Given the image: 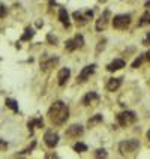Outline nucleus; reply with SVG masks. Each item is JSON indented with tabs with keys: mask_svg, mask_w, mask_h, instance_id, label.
I'll use <instances>...</instances> for the list:
<instances>
[{
	"mask_svg": "<svg viewBox=\"0 0 150 159\" xmlns=\"http://www.w3.org/2000/svg\"><path fill=\"white\" fill-rule=\"evenodd\" d=\"M48 117H50V120H51L53 125L60 126V125H63L68 120V117H69V108L65 105L62 101H57V102H54L53 105L50 107Z\"/></svg>",
	"mask_w": 150,
	"mask_h": 159,
	"instance_id": "1",
	"label": "nucleus"
},
{
	"mask_svg": "<svg viewBox=\"0 0 150 159\" xmlns=\"http://www.w3.org/2000/svg\"><path fill=\"white\" fill-rule=\"evenodd\" d=\"M129 24H131V15H128V14H120L113 18V26L117 30H125Z\"/></svg>",
	"mask_w": 150,
	"mask_h": 159,
	"instance_id": "2",
	"label": "nucleus"
},
{
	"mask_svg": "<svg viewBox=\"0 0 150 159\" xmlns=\"http://www.w3.org/2000/svg\"><path fill=\"white\" fill-rule=\"evenodd\" d=\"M140 147V143L138 140H126V141H122L119 144V150L122 155H126V153H132L137 149Z\"/></svg>",
	"mask_w": 150,
	"mask_h": 159,
	"instance_id": "3",
	"label": "nucleus"
},
{
	"mask_svg": "<svg viewBox=\"0 0 150 159\" xmlns=\"http://www.w3.org/2000/svg\"><path fill=\"white\" fill-rule=\"evenodd\" d=\"M135 120H137V116H135L134 111H123V113H120L117 116V122H119L120 126H129Z\"/></svg>",
	"mask_w": 150,
	"mask_h": 159,
	"instance_id": "4",
	"label": "nucleus"
},
{
	"mask_svg": "<svg viewBox=\"0 0 150 159\" xmlns=\"http://www.w3.org/2000/svg\"><path fill=\"white\" fill-rule=\"evenodd\" d=\"M44 141H45V144H47L50 149H53V147L57 146V143H59V134L54 132V131H48V132H45Z\"/></svg>",
	"mask_w": 150,
	"mask_h": 159,
	"instance_id": "5",
	"label": "nucleus"
},
{
	"mask_svg": "<svg viewBox=\"0 0 150 159\" xmlns=\"http://www.w3.org/2000/svg\"><path fill=\"white\" fill-rule=\"evenodd\" d=\"M110 11H105L101 17L96 20V24H95V29H96V32H102V30H105L107 24H108V20H110Z\"/></svg>",
	"mask_w": 150,
	"mask_h": 159,
	"instance_id": "6",
	"label": "nucleus"
},
{
	"mask_svg": "<svg viewBox=\"0 0 150 159\" xmlns=\"http://www.w3.org/2000/svg\"><path fill=\"white\" fill-rule=\"evenodd\" d=\"M98 102H99V95H98L96 92H90V93H87L86 96L83 98V104H84L86 107L96 105Z\"/></svg>",
	"mask_w": 150,
	"mask_h": 159,
	"instance_id": "7",
	"label": "nucleus"
},
{
	"mask_svg": "<svg viewBox=\"0 0 150 159\" xmlns=\"http://www.w3.org/2000/svg\"><path fill=\"white\" fill-rule=\"evenodd\" d=\"M95 68H96V65H89V66H86V68H83V71L80 72L78 75V81L80 83H83V81H86V80L95 72Z\"/></svg>",
	"mask_w": 150,
	"mask_h": 159,
	"instance_id": "8",
	"label": "nucleus"
},
{
	"mask_svg": "<svg viewBox=\"0 0 150 159\" xmlns=\"http://www.w3.org/2000/svg\"><path fill=\"white\" fill-rule=\"evenodd\" d=\"M81 134H83V126H80V125H72L66 131V135L72 137V138H78Z\"/></svg>",
	"mask_w": 150,
	"mask_h": 159,
	"instance_id": "9",
	"label": "nucleus"
},
{
	"mask_svg": "<svg viewBox=\"0 0 150 159\" xmlns=\"http://www.w3.org/2000/svg\"><path fill=\"white\" fill-rule=\"evenodd\" d=\"M69 77H71V71H69L68 68H63V69H60V71H59V75H57L59 84H60V86H65V84H66V81L69 80Z\"/></svg>",
	"mask_w": 150,
	"mask_h": 159,
	"instance_id": "10",
	"label": "nucleus"
},
{
	"mask_svg": "<svg viewBox=\"0 0 150 159\" xmlns=\"http://www.w3.org/2000/svg\"><path fill=\"white\" fill-rule=\"evenodd\" d=\"M125 65H126L125 60H122V59H116V60H113V62L107 66V69L110 72H114V71H119V69L125 68Z\"/></svg>",
	"mask_w": 150,
	"mask_h": 159,
	"instance_id": "11",
	"label": "nucleus"
},
{
	"mask_svg": "<svg viewBox=\"0 0 150 159\" xmlns=\"http://www.w3.org/2000/svg\"><path fill=\"white\" fill-rule=\"evenodd\" d=\"M122 80L123 78H110L108 83H107V90L110 92H116L117 89L122 86Z\"/></svg>",
	"mask_w": 150,
	"mask_h": 159,
	"instance_id": "12",
	"label": "nucleus"
},
{
	"mask_svg": "<svg viewBox=\"0 0 150 159\" xmlns=\"http://www.w3.org/2000/svg\"><path fill=\"white\" fill-rule=\"evenodd\" d=\"M59 20H60V23H62L66 29H69V27H71V21H69V15H68L66 9L62 8L60 11H59Z\"/></svg>",
	"mask_w": 150,
	"mask_h": 159,
	"instance_id": "13",
	"label": "nucleus"
},
{
	"mask_svg": "<svg viewBox=\"0 0 150 159\" xmlns=\"http://www.w3.org/2000/svg\"><path fill=\"white\" fill-rule=\"evenodd\" d=\"M72 42H74L75 50H77V48H83V45H84V38H83V35H77L74 39H72Z\"/></svg>",
	"mask_w": 150,
	"mask_h": 159,
	"instance_id": "14",
	"label": "nucleus"
},
{
	"mask_svg": "<svg viewBox=\"0 0 150 159\" xmlns=\"http://www.w3.org/2000/svg\"><path fill=\"white\" fill-rule=\"evenodd\" d=\"M149 24H150V12H144L141 20L138 21V26L143 27V26H149Z\"/></svg>",
	"mask_w": 150,
	"mask_h": 159,
	"instance_id": "15",
	"label": "nucleus"
},
{
	"mask_svg": "<svg viewBox=\"0 0 150 159\" xmlns=\"http://www.w3.org/2000/svg\"><path fill=\"white\" fill-rule=\"evenodd\" d=\"M33 126H38V128H42V126H44V120H42V119H35V120L29 122V129H30V132H32Z\"/></svg>",
	"mask_w": 150,
	"mask_h": 159,
	"instance_id": "16",
	"label": "nucleus"
},
{
	"mask_svg": "<svg viewBox=\"0 0 150 159\" xmlns=\"http://www.w3.org/2000/svg\"><path fill=\"white\" fill-rule=\"evenodd\" d=\"M35 35V32H33V29H30V27H27L26 30H24V35L21 36V41H29L30 38H33Z\"/></svg>",
	"mask_w": 150,
	"mask_h": 159,
	"instance_id": "17",
	"label": "nucleus"
},
{
	"mask_svg": "<svg viewBox=\"0 0 150 159\" xmlns=\"http://www.w3.org/2000/svg\"><path fill=\"white\" fill-rule=\"evenodd\" d=\"M74 150L78 152V153H84V152H87V146L84 143H75L74 144Z\"/></svg>",
	"mask_w": 150,
	"mask_h": 159,
	"instance_id": "18",
	"label": "nucleus"
},
{
	"mask_svg": "<svg viewBox=\"0 0 150 159\" xmlns=\"http://www.w3.org/2000/svg\"><path fill=\"white\" fill-rule=\"evenodd\" d=\"M99 122H102V116H101V114H96V116H93L92 119H89L87 125H89V126H95V125L99 123Z\"/></svg>",
	"mask_w": 150,
	"mask_h": 159,
	"instance_id": "19",
	"label": "nucleus"
},
{
	"mask_svg": "<svg viewBox=\"0 0 150 159\" xmlns=\"http://www.w3.org/2000/svg\"><path fill=\"white\" fill-rule=\"evenodd\" d=\"M6 107H9V108L14 110V111H18V104L14 101V99H11V98L6 99Z\"/></svg>",
	"mask_w": 150,
	"mask_h": 159,
	"instance_id": "20",
	"label": "nucleus"
},
{
	"mask_svg": "<svg viewBox=\"0 0 150 159\" xmlns=\"http://www.w3.org/2000/svg\"><path fill=\"white\" fill-rule=\"evenodd\" d=\"M95 156H96V158H101V156H102V158H107L108 155H107V152L104 150V149H99V150L95 152Z\"/></svg>",
	"mask_w": 150,
	"mask_h": 159,
	"instance_id": "21",
	"label": "nucleus"
},
{
	"mask_svg": "<svg viewBox=\"0 0 150 159\" xmlns=\"http://www.w3.org/2000/svg\"><path fill=\"white\" fill-rule=\"evenodd\" d=\"M65 47H66V50H68V51H74V50H75V47H74V42H72V39L66 41V45H65Z\"/></svg>",
	"mask_w": 150,
	"mask_h": 159,
	"instance_id": "22",
	"label": "nucleus"
},
{
	"mask_svg": "<svg viewBox=\"0 0 150 159\" xmlns=\"http://www.w3.org/2000/svg\"><path fill=\"white\" fill-rule=\"evenodd\" d=\"M143 60H144V56H140V57H138V59L132 63V68H138V66L143 63Z\"/></svg>",
	"mask_w": 150,
	"mask_h": 159,
	"instance_id": "23",
	"label": "nucleus"
},
{
	"mask_svg": "<svg viewBox=\"0 0 150 159\" xmlns=\"http://www.w3.org/2000/svg\"><path fill=\"white\" fill-rule=\"evenodd\" d=\"M6 15V8L3 6V5H0V20Z\"/></svg>",
	"mask_w": 150,
	"mask_h": 159,
	"instance_id": "24",
	"label": "nucleus"
},
{
	"mask_svg": "<svg viewBox=\"0 0 150 159\" xmlns=\"http://www.w3.org/2000/svg\"><path fill=\"white\" fill-rule=\"evenodd\" d=\"M144 45H150V33H147V36H146V39H144V42H143Z\"/></svg>",
	"mask_w": 150,
	"mask_h": 159,
	"instance_id": "25",
	"label": "nucleus"
},
{
	"mask_svg": "<svg viewBox=\"0 0 150 159\" xmlns=\"http://www.w3.org/2000/svg\"><path fill=\"white\" fill-rule=\"evenodd\" d=\"M144 57H146V59H147V60L150 62V50H149V51H147L146 54H144Z\"/></svg>",
	"mask_w": 150,
	"mask_h": 159,
	"instance_id": "26",
	"label": "nucleus"
},
{
	"mask_svg": "<svg viewBox=\"0 0 150 159\" xmlns=\"http://www.w3.org/2000/svg\"><path fill=\"white\" fill-rule=\"evenodd\" d=\"M146 8H150V0L149 2H146Z\"/></svg>",
	"mask_w": 150,
	"mask_h": 159,
	"instance_id": "27",
	"label": "nucleus"
},
{
	"mask_svg": "<svg viewBox=\"0 0 150 159\" xmlns=\"http://www.w3.org/2000/svg\"><path fill=\"white\" fill-rule=\"evenodd\" d=\"M147 138H149V141H150V131L147 132Z\"/></svg>",
	"mask_w": 150,
	"mask_h": 159,
	"instance_id": "28",
	"label": "nucleus"
},
{
	"mask_svg": "<svg viewBox=\"0 0 150 159\" xmlns=\"http://www.w3.org/2000/svg\"><path fill=\"white\" fill-rule=\"evenodd\" d=\"M99 2H101V3H105L107 0H99Z\"/></svg>",
	"mask_w": 150,
	"mask_h": 159,
	"instance_id": "29",
	"label": "nucleus"
}]
</instances>
